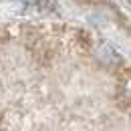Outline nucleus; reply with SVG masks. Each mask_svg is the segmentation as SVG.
<instances>
[{"instance_id":"obj_1","label":"nucleus","mask_w":131,"mask_h":131,"mask_svg":"<svg viewBox=\"0 0 131 131\" xmlns=\"http://www.w3.org/2000/svg\"><path fill=\"white\" fill-rule=\"evenodd\" d=\"M99 59H101V63H105L107 67L119 65V57H117V52L111 47H101L99 49Z\"/></svg>"},{"instance_id":"obj_2","label":"nucleus","mask_w":131,"mask_h":131,"mask_svg":"<svg viewBox=\"0 0 131 131\" xmlns=\"http://www.w3.org/2000/svg\"><path fill=\"white\" fill-rule=\"evenodd\" d=\"M26 6H34L40 10H54V0H20Z\"/></svg>"},{"instance_id":"obj_3","label":"nucleus","mask_w":131,"mask_h":131,"mask_svg":"<svg viewBox=\"0 0 131 131\" xmlns=\"http://www.w3.org/2000/svg\"><path fill=\"white\" fill-rule=\"evenodd\" d=\"M127 2H129V4H131V0H127Z\"/></svg>"}]
</instances>
